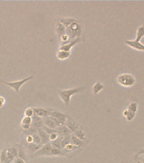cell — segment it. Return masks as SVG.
Listing matches in <instances>:
<instances>
[{"instance_id": "1", "label": "cell", "mask_w": 144, "mask_h": 163, "mask_svg": "<svg viewBox=\"0 0 144 163\" xmlns=\"http://www.w3.org/2000/svg\"><path fill=\"white\" fill-rule=\"evenodd\" d=\"M144 37V26H138L136 33V38L134 40H126V43L131 49L137 51L144 52V44L141 43V40Z\"/></svg>"}, {"instance_id": "2", "label": "cell", "mask_w": 144, "mask_h": 163, "mask_svg": "<svg viewBox=\"0 0 144 163\" xmlns=\"http://www.w3.org/2000/svg\"><path fill=\"white\" fill-rule=\"evenodd\" d=\"M85 89V87H78V88H75V89H68V90H59V95L63 102L64 103V105L66 106H68L69 105V102H70V99L74 95L77 94V93H80V92H82Z\"/></svg>"}, {"instance_id": "3", "label": "cell", "mask_w": 144, "mask_h": 163, "mask_svg": "<svg viewBox=\"0 0 144 163\" xmlns=\"http://www.w3.org/2000/svg\"><path fill=\"white\" fill-rule=\"evenodd\" d=\"M117 83L124 88H131L136 84V78L133 75L129 73H123L118 76Z\"/></svg>"}, {"instance_id": "4", "label": "cell", "mask_w": 144, "mask_h": 163, "mask_svg": "<svg viewBox=\"0 0 144 163\" xmlns=\"http://www.w3.org/2000/svg\"><path fill=\"white\" fill-rule=\"evenodd\" d=\"M82 30L81 26L77 22L71 24L69 27H67L65 30V34L69 37V39H75L81 36Z\"/></svg>"}, {"instance_id": "5", "label": "cell", "mask_w": 144, "mask_h": 163, "mask_svg": "<svg viewBox=\"0 0 144 163\" xmlns=\"http://www.w3.org/2000/svg\"><path fill=\"white\" fill-rule=\"evenodd\" d=\"M32 78H33V77L31 76V77H26V78H24L22 80L16 81V82H6V81L4 80H3V82L4 84H6V85H8V86H9L10 88H12L15 92H19V90H20V89L21 88V86H23L25 83L29 82L30 80H32Z\"/></svg>"}, {"instance_id": "6", "label": "cell", "mask_w": 144, "mask_h": 163, "mask_svg": "<svg viewBox=\"0 0 144 163\" xmlns=\"http://www.w3.org/2000/svg\"><path fill=\"white\" fill-rule=\"evenodd\" d=\"M52 145L51 144H46L43 146L41 147V149L39 150L34 153L35 156H41V155H50V151L52 149Z\"/></svg>"}, {"instance_id": "7", "label": "cell", "mask_w": 144, "mask_h": 163, "mask_svg": "<svg viewBox=\"0 0 144 163\" xmlns=\"http://www.w3.org/2000/svg\"><path fill=\"white\" fill-rule=\"evenodd\" d=\"M80 42H81V38H80V37H77V38H75V39H73V40H71L68 43H66V44L61 46L60 50L69 52L70 51V49H71L75 45V44H77V43H80Z\"/></svg>"}, {"instance_id": "8", "label": "cell", "mask_w": 144, "mask_h": 163, "mask_svg": "<svg viewBox=\"0 0 144 163\" xmlns=\"http://www.w3.org/2000/svg\"><path fill=\"white\" fill-rule=\"evenodd\" d=\"M33 111H34V114L37 115L38 117L41 118L49 117L50 116V111H51V110H48V109L44 108H34Z\"/></svg>"}, {"instance_id": "9", "label": "cell", "mask_w": 144, "mask_h": 163, "mask_svg": "<svg viewBox=\"0 0 144 163\" xmlns=\"http://www.w3.org/2000/svg\"><path fill=\"white\" fill-rule=\"evenodd\" d=\"M49 117H53L56 118L58 120L61 121V122H66L67 119H68V116L65 114H64V113H61L59 111H53L51 110V111H50V116Z\"/></svg>"}, {"instance_id": "10", "label": "cell", "mask_w": 144, "mask_h": 163, "mask_svg": "<svg viewBox=\"0 0 144 163\" xmlns=\"http://www.w3.org/2000/svg\"><path fill=\"white\" fill-rule=\"evenodd\" d=\"M65 124H66V127L68 128V129H69V131H70V133H71V132L72 133H75V131H77V130L80 129V126H79L75 122H74V121L72 120L71 118H68Z\"/></svg>"}, {"instance_id": "11", "label": "cell", "mask_w": 144, "mask_h": 163, "mask_svg": "<svg viewBox=\"0 0 144 163\" xmlns=\"http://www.w3.org/2000/svg\"><path fill=\"white\" fill-rule=\"evenodd\" d=\"M38 134L39 135V137H40L42 144H49V135L48 134V133H47L46 132L44 131L43 129H42V128L38 129Z\"/></svg>"}, {"instance_id": "12", "label": "cell", "mask_w": 144, "mask_h": 163, "mask_svg": "<svg viewBox=\"0 0 144 163\" xmlns=\"http://www.w3.org/2000/svg\"><path fill=\"white\" fill-rule=\"evenodd\" d=\"M56 132L59 136H62V137H64V136H68V135L70 134V131H69L68 128L66 126H62L59 127V128H56Z\"/></svg>"}, {"instance_id": "13", "label": "cell", "mask_w": 144, "mask_h": 163, "mask_svg": "<svg viewBox=\"0 0 144 163\" xmlns=\"http://www.w3.org/2000/svg\"><path fill=\"white\" fill-rule=\"evenodd\" d=\"M70 143L72 144H74L75 146H76V147H81V146H83L85 144L84 141L77 139L75 135H70Z\"/></svg>"}, {"instance_id": "14", "label": "cell", "mask_w": 144, "mask_h": 163, "mask_svg": "<svg viewBox=\"0 0 144 163\" xmlns=\"http://www.w3.org/2000/svg\"><path fill=\"white\" fill-rule=\"evenodd\" d=\"M75 22H76V21H75V19H73V18H62V19H60V20H59V23H61L65 28L69 27L71 24H73V23Z\"/></svg>"}, {"instance_id": "15", "label": "cell", "mask_w": 144, "mask_h": 163, "mask_svg": "<svg viewBox=\"0 0 144 163\" xmlns=\"http://www.w3.org/2000/svg\"><path fill=\"white\" fill-rule=\"evenodd\" d=\"M43 125H44L45 127H47V128H49L55 129L56 128H57L56 125L54 124V122L50 119L49 117H44L43 119Z\"/></svg>"}, {"instance_id": "16", "label": "cell", "mask_w": 144, "mask_h": 163, "mask_svg": "<svg viewBox=\"0 0 144 163\" xmlns=\"http://www.w3.org/2000/svg\"><path fill=\"white\" fill-rule=\"evenodd\" d=\"M70 55V52H66V51H63V50H59L58 51L57 53V58L59 60H66L69 57Z\"/></svg>"}, {"instance_id": "17", "label": "cell", "mask_w": 144, "mask_h": 163, "mask_svg": "<svg viewBox=\"0 0 144 163\" xmlns=\"http://www.w3.org/2000/svg\"><path fill=\"white\" fill-rule=\"evenodd\" d=\"M126 110L129 111L130 112H131V113L136 115V112H137V110H138V105H137V103H136V102H131V103L129 104L128 108Z\"/></svg>"}, {"instance_id": "18", "label": "cell", "mask_w": 144, "mask_h": 163, "mask_svg": "<svg viewBox=\"0 0 144 163\" xmlns=\"http://www.w3.org/2000/svg\"><path fill=\"white\" fill-rule=\"evenodd\" d=\"M65 30H66V28L61 23H58L57 26H56V32L58 33V35H59L60 37H62L63 35L65 34Z\"/></svg>"}, {"instance_id": "19", "label": "cell", "mask_w": 144, "mask_h": 163, "mask_svg": "<svg viewBox=\"0 0 144 163\" xmlns=\"http://www.w3.org/2000/svg\"><path fill=\"white\" fill-rule=\"evenodd\" d=\"M28 149H30V151L32 152V153H36V152L39 150L42 147V144H37L32 143V144H28Z\"/></svg>"}, {"instance_id": "20", "label": "cell", "mask_w": 144, "mask_h": 163, "mask_svg": "<svg viewBox=\"0 0 144 163\" xmlns=\"http://www.w3.org/2000/svg\"><path fill=\"white\" fill-rule=\"evenodd\" d=\"M104 89V85L102 84L101 82H98V83H96L93 87H92V91L94 94H98L99 92H101Z\"/></svg>"}, {"instance_id": "21", "label": "cell", "mask_w": 144, "mask_h": 163, "mask_svg": "<svg viewBox=\"0 0 144 163\" xmlns=\"http://www.w3.org/2000/svg\"><path fill=\"white\" fill-rule=\"evenodd\" d=\"M74 135H75L77 139H81V140L82 141H85L86 139V134H85V133H84L81 129H79L77 131H75V133H74Z\"/></svg>"}, {"instance_id": "22", "label": "cell", "mask_w": 144, "mask_h": 163, "mask_svg": "<svg viewBox=\"0 0 144 163\" xmlns=\"http://www.w3.org/2000/svg\"><path fill=\"white\" fill-rule=\"evenodd\" d=\"M123 116H124L125 118L126 119L127 122H131V121L134 119V117H135V114L130 112L129 111H127V110H125L124 111H123Z\"/></svg>"}, {"instance_id": "23", "label": "cell", "mask_w": 144, "mask_h": 163, "mask_svg": "<svg viewBox=\"0 0 144 163\" xmlns=\"http://www.w3.org/2000/svg\"><path fill=\"white\" fill-rule=\"evenodd\" d=\"M65 153H64L61 149H57V148H54L53 147L51 151H50V155H65Z\"/></svg>"}, {"instance_id": "24", "label": "cell", "mask_w": 144, "mask_h": 163, "mask_svg": "<svg viewBox=\"0 0 144 163\" xmlns=\"http://www.w3.org/2000/svg\"><path fill=\"white\" fill-rule=\"evenodd\" d=\"M38 133V129L34 128L32 127H31L27 130H24L23 131V133L25 135H26V136H32V135H33L34 133Z\"/></svg>"}, {"instance_id": "25", "label": "cell", "mask_w": 144, "mask_h": 163, "mask_svg": "<svg viewBox=\"0 0 144 163\" xmlns=\"http://www.w3.org/2000/svg\"><path fill=\"white\" fill-rule=\"evenodd\" d=\"M17 157L20 158V159H22V160H24L26 159V152H25V150L23 149V148H20V149H19V150H18Z\"/></svg>"}, {"instance_id": "26", "label": "cell", "mask_w": 144, "mask_h": 163, "mask_svg": "<svg viewBox=\"0 0 144 163\" xmlns=\"http://www.w3.org/2000/svg\"><path fill=\"white\" fill-rule=\"evenodd\" d=\"M7 151L9 152V153H10V154H11L14 158L17 157L18 149H16V148H14V147H9V149H7Z\"/></svg>"}, {"instance_id": "27", "label": "cell", "mask_w": 144, "mask_h": 163, "mask_svg": "<svg viewBox=\"0 0 144 163\" xmlns=\"http://www.w3.org/2000/svg\"><path fill=\"white\" fill-rule=\"evenodd\" d=\"M50 117V119L54 122V124L56 125V127H62V126H64V122H61V121L58 120V119H56V118L53 117Z\"/></svg>"}, {"instance_id": "28", "label": "cell", "mask_w": 144, "mask_h": 163, "mask_svg": "<svg viewBox=\"0 0 144 163\" xmlns=\"http://www.w3.org/2000/svg\"><path fill=\"white\" fill-rule=\"evenodd\" d=\"M32 136V139H33V143L34 144H42V142H41V139L39 137V135L38 134V133H34Z\"/></svg>"}, {"instance_id": "29", "label": "cell", "mask_w": 144, "mask_h": 163, "mask_svg": "<svg viewBox=\"0 0 144 163\" xmlns=\"http://www.w3.org/2000/svg\"><path fill=\"white\" fill-rule=\"evenodd\" d=\"M76 148H77L76 146H75L74 144H72L70 143L69 144H67L63 149L64 150V151H72V150H75Z\"/></svg>"}, {"instance_id": "30", "label": "cell", "mask_w": 144, "mask_h": 163, "mask_svg": "<svg viewBox=\"0 0 144 163\" xmlns=\"http://www.w3.org/2000/svg\"><path fill=\"white\" fill-rule=\"evenodd\" d=\"M34 115V111L32 108H27L25 111V116L26 117H32Z\"/></svg>"}, {"instance_id": "31", "label": "cell", "mask_w": 144, "mask_h": 163, "mask_svg": "<svg viewBox=\"0 0 144 163\" xmlns=\"http://www.w3.org/2000/svg\"><path fill=\"white\" fill-rule=\"evenodd\" d=\"M32 117H25L21 121V124H28L31 125L32 124Z\"/></svg>"}, {"instance_id": "32", "label": "cell", "mask_w": 144, "mask_h": 163, "mask_svg": "<svg viewBox=\"0 0 144 163\" xmlns=\"http://www.w3.org/2000/svg\"><path fill=\"white\" fill-rule=\"evenodd\" d=\"M6 154H7V149H4V150L1 152V154H0V162L1 163L4 162L6 158Z\"/></svg>"}, {"instance_id": "33", "label": "cell", "mask_w": 144, "mask_h": 163, "mask_svg": "<svg viewBox=\"0 0 144 163\" xmlns=\"http://www.w3.org/2000/svg\"><path fill=\"white\" fill-rule=\"evenodd\" d=\"M59 138V135H58L57 133H52V134L49 135V141H55Z\"/></svg>"}, {"instance_id": "34", "label": "cell", "mask_w": 144, "mask_h": 163, "mask_svg": "<svg viewBox=\"0 0 144 163\" xmlns=\"http://www.w3.org/2000/svg\"><path fill=\"white\" fill-rule=\"evenodd\" d=\"M14 163H26V161L22 159H20L19 157H16L14 159Z\"/></svg>"}, {"instance_id": "35", "label": "cell", "mask_w": 144, "mask_h": 163, "mask_svg": "<svg viewBox=\"0 0 144 163\" xmlns=\"http://www.w3.org/2000/svg\"><path fill=\"white\" fill-rule=\"evenodd\" d=\"M61 39H62V41H64V42H68V41H69V37H68L66 34H64L61 37Z\"/></svg>"}, {"instance_id": "36", "label": "cell", "mask_w": 144, "mask_h": 163, "mask_svg": "<svg viewBox=\"0 0 144 163\" xmlns=\"http://www.w3.org/2000/svg\"><path fill=\"white\" fill-rule=\"evenodd\" d=\"M31 125H28V124H21V128H22V129H24V130H27V129H29L30 128H31Z\"/></svg>"}, {"instance_id": "37", "label": "cell", "mask_w": 144, "mask_h": 163, "mask_svg": "<svg viewBox=\"0 0 144 163\" xmlns=\"http://www.w3.org/2000/svg\"><path fill=\"white\" fill-rule=\"evenodd\" d=\"M5 103V99L3 97H0V108L3 107V106Z\"/></svg>"}, {"instance_id": "38", "label": "cell", "mask_w": 144, "mask_h": 163, "mask_svg": "<svg viewBox=\"0 0 144 163\" xmlns=\"http://www.w3.org/2000/svg\"><path fill=\"white\" fill-rule=\"evenodd\" d=\"M26 142L28 144L33 143V139H32V136H27L26 138Z\"/></svg>"}]
</instances>
